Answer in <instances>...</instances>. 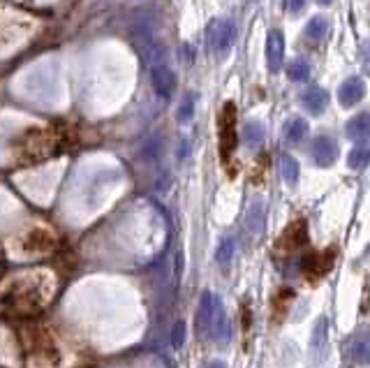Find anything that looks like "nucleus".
I'll return each mask as SVG.
<instances>
[{"instance_id":"11","label":"nucleus","mask_w":370,"mask_h":368,"mask_svg":"<svg viewBox=\"0 0 370 368\" xmlns=\"http://www.w3.org/2000/svg\"><path fill=\"white\" fill-rule=\"evenodd\" d=\"M243 225L250 234H253V238H259L264 232V225H266V206L262 204V201H253L245 214V220Z\"/></svg>"},{"instance_id":"26","label":"nucleus","mask_w":370,"mask_h":368,"mask_svg":"<svg viewBox=\"0 0 370 368\" xmlns=\"http://www.w3.org/2000/svg\"><path fill=\"white\" fill-rule=\"evenodd\" d=\"M188 112L192 114V105L185 102V105H183V116H181V121H185V118H188Z\"/></svg>"},{"instance_id":"3","label":"nucleus","mask_w":370,"mask_h":368,"mask_svg":"<svg viewBox=\"0 0 370 368\" xmlns=\"http://www.w3.org/2000/svg\"><path fill=\"white\" fill-rule=\"evenodd\" d=\"M21 340H23V347H26L28 357L35 362V366L37 364L40 366H53L60 359L58 343H56L53 336L40 325H28V320H26Z\"/></svg>"},{"instance_id":"8","label":"nucleus","mask_w":370,"mask_h":368,"mask_svg":"<svg viewBox=\"0 0 370 368\" xmlns=\"http://www.w3.org/2000/svg\"><path fill=\"white\" fill-rule=\"evenodd\" d=\"M364 98H366V84H364V79H359V77L342 81L338 88V102L342 107H354Z\"/></svg>"},{"instance_id":"16","label":"nucleus","mask_w":370,"mask_h":368,"mask_svg":"<svg viewBox=\"0 0 370 368\" xmlns=\"http://www.w3.org/2000/svg\"><path fill=\"white\" fill-rule=\"evenodd\" d=\"M264 137H266V130L264 125L259 121H250L245 123V130H243V140H245V146L250 151H257L259 146L264 144Z\"/></svg>"},{"instance_id":"14","label":"nucleus","mask_w":370,"mask_h":368,"mask_svg":"<svg viewBox=\"0 0 370 368\" xmlns=\"http://www.w3.org/2000/svg\"><path fill=\"white\" fill-rule=\"evenodd\" d=\"M303 35L310 44L324 42L327 40V35H329V19H324V16H312V19L308 21V26H305Z\"/></svg>"},{"instance_id":"21","label":"nucleus","mask_w":370,"mask_h":368,"mask_svg":"<svg viewBox=\"0 0 370 368\" xmlns=\"http://www.w3.org/2000/svg\"><path fill=\"white\" fill-rule=\"evenodd\" d=\"M280 177L290 183V186H294L296 179H299V164H296L292 155H282L280 158Z\"/></svg>"},{"instance_id":"15","label":"nucleus","mask_w":370,"mask_h":368,"mask_svg":"<svg viewBox=\"0 0 370 368\" xmlns=\"http://www.w3.org/2000/svg\"><path fill=\"white\" fill-rule=\"evenodd\" d=\"M303 107L308 109L310 114H319V112H324V107H327V102H329V95H327V90L324 88H312V90H308V93L303 95Z\"/></svg>"},{"instance_id":"13","label":"nucleus","mask_w":370,"mask_h":368,"mask_svg":"<svg viewBox=\"0 0 370 368\" xmlns=\"http://www.w3.org/2000/svg\"><path fill=\"white\" fill-rule=\"evenodd\" d=\"M347 137L356 142H364V140H370V114H359L354 118H349L347 121Z\"/></svg>"},{"instance_id":"12","label":"nucleus","mask_w":370,"mask_h":368,"mask_svg":"<svg viewBox=\"0 0 370 368\" xmlns=\"http://www.w3.org/2000/svg\"><path fill=\"white\" fill-rule=\"evenodd\" d=\"M305 220H294V223L287 227V232L282 234L280 238V246L285 251H296V248H301L305 243Z\"/></svg>"},{"instance_id":"10","label":"nucleus","mask_w":370,"mask_h":368,"mask_svg":"<svg viewBox=\"0 0 370 368\" xmlns=\"http://www.w3.org/2000/svg\"><path fill=\"white\" fill-rule=\"evenodd\" d=\"M266 61H268V70L278 72L282 68L285 61V38L280 31H271L266 38Z\"/></svg>"},{"instance_id":"24","label":"nucleus","mask_w":370,"mask_h":368,"mask_svg":"<svg viewBox=\"0 0 370 368\" xmlns=\"http://www.w3.org/2000/svg\"><path fill=\"white\" fill-rule=\"evenodd\" d=\"M305 5V0H285V7L290 12H301Z\"/></svg>"},{"instance_id":"6","label":"nucleus","mask_w":370,"mask_h":368,"mask_svg":"<svg viewBox=\"0 0 370 368\" xmlns=\"http://www.w3.org/2000/svg\"><path fill=\"white\" fill-rule=\"evenodd\" d=\"M236 38V28L229 19H213L206 28V40L208 47L216 51H225L231 47V42Z\"/></svg>"},{"instance_id":"28","label":"nucleus","mask_w":370,"mask_h":368,"mask_svg":"<svg viewBox=\"0 0 370 368\" xmlns=\"http://www.w3.org/2000/svg\"><path fill=\"white\" fill-rule=\"evenodd\" d=\"M206 368H227V366H225V362H211Z\"/></svg>"},{"instance_id":"22","label":"nucleus","mask_w":370,"mask_h":368,"mask_svg":"<svg viewBox=\"0 0 370 368\" xmlns=\"http://www.w3.org/2000/svg\"><path fill=\"white\" fill-rule=\"evenodd\" d=\"M231 257H234V238L231 236H225L222 241L218 243V251H216V260L220 266H227L231 262Z\"/></svg>"},{"instance_id":"5","label":"nucleus","mask_w":370,"mask_h":368,"mask_svg":"<svg viewBox=\"0 0 370 368\" xmlns=\"http://www.w3.org/2000/svg\"><path fill=\"white\" fill-rule=\"evenodd\" d=\"M18 248L26 255H46L56 248V236L46 227H31L28 232L18 236Z\"/></svg>"},{"instance_id":"25","label":"nucleus","mask_w":370,"mask_h":368,"mask_svg":"<svg viewBox=\"0 0 370 368\" xmlns=\"http://www.w3.org/2000/svg\"><path fill=\"white\" fill-rule=\"evenodd\" d=\"M183 334H185V325H179V329H176V347L183 343Z\"/></svg>"},{"instance_id":"7","label":"nucleus","mask_w":370,"mask_h":368,"mask_svg":"<svg viewBox=\"0 0 370 368\" xmlns=\"http://www.w3.org/2000/svg\"><path fill=\"white\" fill-rule=\"evenodd\" d=\"M208 336L216 340L218 345L229 343V336H231L229 315H227V308L222 306L220 299L216 301V310H213V317H211V325H208Z\"/></svg>"},{"instance_id":"18","label":"nucleus","mask_w":370,"mask_h":368,"mask_svg":"<svg viewBox=\"0 0 370 368\" xmlns=\"http://www.w3.org/2000/svg\"><path fill=\"white\" fill-rule=\"evenodd\" d=\"M305 135H308V123H305L303 118H292V121L285 125V142L287 144H299Z\"/></svg>"},{"instance_id":"17","label":"nucleus","mask_w":370,"mask_h":368,"mask_svg":"<svg viewBox=\"0 0 370 368\" xmlns=\"http://www.w3.org/2000/svg\"><path fill=\"white\" fill-rule=\"evenodd\" d=\"M352 359L361 366H370V334H359L352 345Z\"/></svg>"},{"instance_id":"9","label":"nucleus","mask_w":370,"mask_h":368,"mask_svg":"<svg viewBox=\"0 0 370 368\" xmlns=\"http://www.w3.org/2000/svg\"><path fill=\"white\" fill-rule=\"evenodd\" d=\"M312 160L319 164V167H331L338 158V144L331 140V137H317L312 144Z\"/></svg>"},{"instance_id":"2","label":"nucleus","mask_w":370,"mask_h":368,"mask_svg":"<svg viewBox=\"0 0 370 368\" xmlns=\"http://www.w3.org/2000/svg\"><path fill=\"white\" fill-rule=\"evenodd\" d=\"M68 144H70V132H65L60 125L33 127L23 137H18L14 155L18 162L35 164L58 155Z\"/></svg>"},{"instance_id":"19","label":"nucleus","mask_w":370,"mask_h":368,"mask_svg":"<svg viewBox=\"0 0 370 368\" xmlns=\"http://www.w3.org/2000/svg\"><path fill=\"white\" fill-rule=\"evenodd\" d=\"M319 349V359L324 357V349H327V317H319L317 325L312 331V359L317 357Z\"/></svg>"},{"instance_id":"29","label":"nucleus","mask_w":370,"mask_h":368,"mask_svg":"<svg viewBox=\"0 0 370 368\" xmlns=\"http://www.w3.org/2000/svg\"><path fill=\"white\" fill-rule=\"evenodd\" d=\"M317 3H319V5H331L333 0H317Z\"/></svg>"},{"instance_id":"27","label":"nucleus","mask_w":370,"mask_h":368,"mask_svg":"<svg viewBox=\"0 0 370 368\" xmlns=\"http://www.w3.org/2000/svg\"><path fill=\"white\" fill-rule=\"evenodd\" d=\"M3 273H5V255L0 251V278H3Z\"/></svg>"},{"instance_id":"4","label":"nucleus","mask_w":370,"mask_h":368,"mask_svg":"<svg viewBox=\"0 0 370 368\" xmlns=\"http://www.w3.org/2000/svg\"><path fill=\"white\" fill-rule=\"evenodd\" d=\"M218 132H220V155L222 160H229L231 153H234L236 144H238V135H236V105L227 102L220 112V123H218Z\"/></svg>"},{"instance_id":"23","label":"nucleus","mask_w":370,"mask_h":368,"mask_svg":"<svg viewBox=\"0 0 370 368\" xmlns=\"http://www.w3.org/2000/svg\"><path fill=\"white\" fill-rule=\"evenodd\" d=\"M370 164V149L368 146H359L349 153V167L352 169H366Z\"/></svg>"},{"instance_id":"1","label":"nucleus","mask_w":370,"mask_h":368,"mask_svg":"<svg viewBox=\"0 0 370 368\" xmlns=\"http://www.w3.org/2000/svg\"><path fill=\"white\" fill-rule=\"evenodd\" d=\"M53 294V280L46 271L21 273L0 290V315L12 320H33L42 312Z\"/></svg>"},{"instance_id":"20","label":"nucleus","mask_w":370,"mask_h":368,"mask_svg":"<svg viewBox=\"0 0 370 368\" xmlns=\"http://www.w3.org/2000/svg\"><path fill=\"white\" fill-rule=\"evenodd\" d=\"M287 77L296 84H305V81H310V65L305 61H292L287 65Z\"/></svg>"}]
</instances>
